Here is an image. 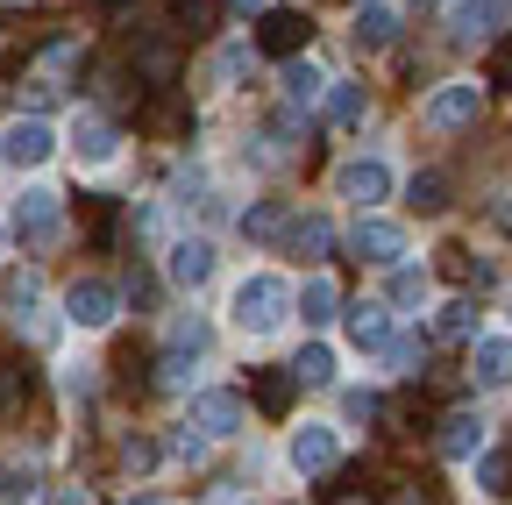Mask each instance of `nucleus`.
Masks as SVG:
<instances>
[{
  "mask_svg": "<svg viewBox=\"0 0 512 505\" xmlns=\"http://www.w3.org/2000/svg\"><path fill=\"white\" fill-rule=\"evenodd\" d=\"M29 399V363L0 356V420H15V406Z\"/></svg>",
  "mask_w": 512,
  "mask_h": 505,
  "instance_id": "b1692460",
  "label": "nucleus"
},
{
  "mask_svg": "<svg viewBox=\"0 0 512 505\" xmlns=\"http://www.w3.org/2000/svg\"><path fill=\"white\" fill-rule=\"evenodd\" d=\"M128 505H171V498H128Z\"/></svg>",
  "mask_w": 512,
  "mask_h": 505,
  "instance_id": "e433bc0d",
  "label": "nucleus"
},
{
  "mask_svg": "<svg viewBox=\"0 0 512 505\" xmlns=\"http://www.w3.org/2000/svg\"><path fill=\"white\" fill-rule=\"evenodd\" d=\"M328 114H335V129H363V114H370V93L356 79H335L328 86Z\"/></svg>",
  "mask_w": 512,
  "mask_h": 505,
  "instance_id": "412c9836",
  "label": "nucleus"
},
{
  "mask_svg": "<svg viewBox=\"0 0 512 505\" xmlns=\"http://www.w3.org/2000/svg\"><path fill=\"white\" fill-rule=\"evenodd\" d=\"M384 363H392V370H399V377H413V370H420V363H427V342H420V335H399V342H392V349H384Z\"/></svg>",
  "mask_w": 512,
  "mask_h": 505,
  "instance_id": "c756f323",
  "label": "nucleus"
},
{
  "mask_svg": "<svg viewBox=\"0 0 512 505\" xmlns=\"http://www.w3.org/2000/svg\"><path fill=\"white\" fill-rule=\"evenodd\" d=\"M0 242H8V228H0Z\"/></svg>",
  "mask_w": 512,
  "mask_h": 505,
  "instance_id": "4c0bfd02",
  "label": "nucleus"
},
{
  "mask_svg": "<svg viewBox=\"0 0 512 505\" xmlns=\"http://www.w3.org/2000/svg\"><path fill=\"white\" fill-rule=\"evenodd\" d=\"M477 484L491 491V498H512V456L498 449V456H477Z\"/></svg>",
  "mask_w": 512,
  "mask_h": 505,
  "instance_id": "cd10ccee",
  "label": "nucleus"
},
{
  "mask_svg": "<svg viewBox=\"0 0 512 505\" xmlns=\"http://www.w3.org/2000/svg\"><path fill=\"white\" fill-rule=\"evenodd\" d=\"M384 292H392V306H427V271H413V264H392V285H384Z\"/></svg>",
  "mask_w": 512,
  "mask_h": 505,
  "instance_id": "a878e982",
  "label": "nucleus"
},
{
  "mask_svg": "<svg viewBox=\"0 0 512 505\" xmlns=\"http://www.w3.org/2000/svg\"><path fill=\"white\" fill-rule=\"evenodd\" d=\"M441 456L448 463H477L484 456V420L477 413H448L441 420Z\"/></svg>",
  "mask_w": 512,
  "mask_h": 505,
  "instance_id": "dca6fc26",
  "label": "nucleus"
},
{
  "mask_svg": "<svg viewBox=\"0 0 512 505\" xmlns=\"http://www.w3.org/2000/svg\"><path fill=\"white\" fill-rule=\"evenodd\" d=\"M292 313H299V292H292L278 271H249V278L235 285V299H228V321H235L242 335H278Z\"/></svg>",
  "mask_w": 512,
  "mask_h": 505,
  "instance_id": "f257e3e1",
  "label": "nucleus"
},
{
  "mask_svg": "<svg viewBox=\"0 0 512 505\" xmlns=\"http://www.w3.org/2000/svg\"><path fill=\"white\" fill-rule=\"evenodd\" d=\"M356 43L363 50H392L399 43V8H392V0H363V8H356Z\"/></svg>",
  "mask_w": 512,
  "mask_h": 505,
  "instance_id": "f3484780",
  "label": "nucleus"
},
{
  "mask_svg": "<svg viewBox=\"0 0 512 505\" xmlns=\"http://www.w3.org/2000/svg\"><path fill=\"white\" fill-rule=\"evenodd\" d=\"M335 185H342V200L377 207V200H392V164H384V157H349Z\"/></svg>",
  "mask_w": 512,
  "mask_h": 505,
  "instance_id": "ddd939ff",
  "label": "nucleus"
},
{
  "mask_svg": "<svg viewBox=\"0 0 512 505\" xmlns=\"http://www.w3.org/2000/svg\"><path fill=\"white\" fill-rule=\"evenodd\" d=\"M299 313H306V328H328L335 313H342V292H335V278H306V285H299Z\"/></svg>",
  "mask_w": 512,
  "mask_h": 505,
  "instance_id": "aec40b11",
  "label": "nucleus"
},
{
  "mask_svg": "<svg viewBox=\"0 0 512 505\" xmlns=\"http://www.w3.org/2000/svg\"><path fill=\"white\" fill-rule=\"evenodd\" d=\"M470 377L477 385H512V335H477L470 342Z\"/></svg>",
  "mask_w": 512,
  "mask_h": 505,
  "instance_id": "4468645a",
  "label": "nucleus"
},
{
  "mask_svg": "<svg viewBox=\"0 0 512 505\" xmlns=\"http://www.w3.org/2000/svg\"><path fill=\"white\" fill-rule=\"evenodd\" d=\"M406 200H413V207H420V214H441V207H448V200H441V178H434V171H427V178H413V185H406Z\"/></svg>",
  "mask_w": 512,
  "mask_h": 505,
  "instance_id": "7c9ffc66",
  "label": "nucleus"
},
{
  "mask_svg": "<svg viewBox=\"0 0 512 505\" xmlns=\"http://www.w3.org/2000/svg\"><path fill=\"white\" fill-rule=\"evenodd\" d=\"M505 22H512L505 0H456V8H448V36L456 43H498Z\"/></svg>",
  "mask_w": 512,
  "mask_h": 505,
  "instance_id": "1a4fd4ad",
  "label": "nucleus"
},
{
  "mask_svg": "<svg viewBox=\"0 0 512 505\" xmlns=\"http://www.w3.org/2000/svg\"><path fill=\"white\" fill-rule=\"evenodd\" d=\"M200 193H207V171H178L171 178V200L178 207H200Z\"/></svg>",
  "mask_w": 512,
  "mask_h": 505,
  "instance_id": "2f4dec72",
  "label": "nucleus"
},
{
  "mask_svg": "<svg viewBox=\"0 0 512 505\" xmlns=\"http://www.w3.org/2000/svg\"><path fill=\"white\" fill-rule=\"evenodd\" d=\"M328 505H377V498H370V491H335Z\"/></svg>",
  "mask_w": 512,
  "mask_h": 505,
  "instance_id": "f704fd0d",
  "label": "nucleus"
},
{
  "mask_svg": "<svg viewBox=\"0 0 512 505\" xmlns=\"http://www.w3.org/2000/svg\"><path fill=\"white\" fill-rule=\"evenodd\" d=\"M43 505H93V498H86V491H79V484H64V491H50V498H43Z\"/></svg>",
  "mask_w": 512,
  "mask_h": 505,
  "instance_id": "72a5a7b5",
  "label": "nucleus"
},
{
  "mask_svg": "<svg viewBox=\"0 0 512 505\" xmlns=\"http://www.w3.org/2000/svg\"><path fill=\"white\" fill-rule=\"evenodd\" d=\"M228 15H264V0H228Z\"/></svg>",
  "mask_w": 512,
  "mask_h": 505,
  "instance_id": "c9c22d12",
  "label": "nucleus"
},
{
  "mask_svg": "<svg viewBox=\"0 0 512 505\" xmlns=\"http://www.w3.org/2000/svg\"><path fill=\"white\" fill-rule=\"evenodd\" d=\"M192 427H200L207 441H235V434L249 427L242 392H192Z\"/></svg>",
  "mask_w": 512,
  "mask_h": 505,
  "instance_id": "6e6552de",
  "label": "nucleus"
},
{
  "mask_svg": "<svg viewBox=\"0 0 512 505\" xmlns=\"http://www.w3.org/2000/svg\"><path fill=\"white\" fill-rule=\"evenodd\" d=\"M207 349H214V328L200 321V313H178L171 321V335H164V385H185L192 377V363H207Z\"/></svg>",
  "mask_w": 512,
  "mask_h": 505,
  "instance_id": "7ed1b4c3",
  "label": "nucleus"
},
{
  "mask_svg": "<svg viewBox=\"0 0 512 505\" xmlns=\"http://www.w3.org/2000/svg\"><path fill=\"white\" fill-rule=\"evenodd\" d=\"M242 235H249V242H278V235H285V207H271V200L249 207V214H242Z\"/></svg>",
  "mask_w": 512,
  "mask_h": 505,
  "instance_id": "bb28decb",
  "label": "nucleus"
},
{
  "mask_svg": "<svg viewBox=\"0 0 512 505\" xmlns=\"http://www.w3.org/2000/svg\"><path fill=\"white\" fill-rule=\"evenodd\" d=\"M349 249L363 264H399L406 257V221H384V214H363L356 228H349Z\"/></svg>",
  "mask_w": 512,
  "mask_h": 505,
  "instance_id": "9d476101",
  "label": "nucleus"
},
{
  "mask_svg": "<svg viewBox=\"0 0 512 505\" xmlns=\"http://www.w3.org/2000/svg\"><path fill=\"white\" fill-rule=\"evenodd\" d=\"M15 235H22L29 249H50V242L64 235V193H50V185H29L22 207H15Z\"/></svg>",
  "mask_w": 512,
  "mask_h": 505,
  "instance_id": "39448f33",
  "label": "nucleus"
},
{
  "mask_svg": "<svg viewBox=\"0 0 512 505\" xmlns=\"http://www.w3.org/2000/svg\"><path fill=\"white\" fill-rule=\"evenodd\" d=\"M313 36V22L299 15V8H278V15H264V29H256V43L264 50H278V57H299V43Z\"/></svg>",
  "mask_w": 512,
  "mask_h": 505,
  "instance_id": "a211bd4d",
  "label": "nucleus"
},
{
  "mask_svg": "<svg viewBox=\"0 0 512 505\" xmlns=\"http://www.w3.org/2000/svg\"><path fill=\"white\" fill-rule=\"evenodd\" d=\"M164 278H171L178 292H200V285L214 278V242H207V235L171 242V249H164Z\"/></svg>",
  "mask_w": 512,
  "mask_h": 505,
  "instance_id": "9b49d317",
  "label": "nucleus"
},
{
  "mask_svg": "<svg viewBox=\"0 0 512 505\" xmlns=\"http://www.w3.org/2000/svg\"><path fill=\"white\" fill-rule=\"evenodd\" d=\"M434 335H441V342H477V306H470V299H448V306L434 313Z\"/></svg>",
  "mask_w": 512,
  "mask_h": 505,
  "instance_id": "5701e85b",
  "label": "nucleus"
},
{
  "mask_svg": "<svg viewBox=\"0 0 512 505\" xmlns=\"http://www.w3.org/2000/svg\"><path fill=\"white\" fill-rule=\"evenodd\" d=\"M399 335H392V313L384 306H349V349H363V356H384Z\"/></svg>",
  "mask_w": 512,
  "mask_h": 505,
  "instance_id": "2eb2a0df",
  "label": "nucleus"
},
{
  "mask_svg": "<svg viewBox=\"0 0 512 505\" xmlns=\"http://www.w3.org/2000/svg\"><path fill=\"white\" fill-rule=\"evenodd\" d=\"M185 121H192V114H185L178 100H150V107H143V129H157V136H185Z\"/></svg>",
  "mask_w": 512,
  "mask_h": 505,
  "instance_id": "c85d7f7f",
  "label": "nucleus"
},
{
  "mask_svg": "<svg viewBox=\"0 0 512 505\" xmlns=\"http://www.w3.org/2000/svg\"><path fill=\"white\" fill-rule=\"evenodd\" d=\"M328 86H335V79L320 72L313 57H292V65H285V100H292V107H313V100L328 93Z\"/></svg>",
  "mask_w": 512,
  "mask_h": 505,
  "instance_id": "6ab92c4d",
  "label": "nucleus"
},
{
  "mask_svg": "<svg viewBox=\"0 0 512 505\" xmlns=\"http://www.w3.org/2000/svg\"><path fill=\"white\" fill-rule=\"evenodd\" d=\"M114 313H121V292L107 285V278H72L64 285V321L72 328H114Z\"/></svg>",
  "mask_w": 512,
  "mask_h": 505,
  "instance_id": "20e7f679",
  "label": "nucleus"
},
{
  "mask_svg": "<svg viewBox=\"0 0 512 505\" xmlns=\"http://www.w3.org/2000/svg\"><path fill=\"white\" fill-rule=\"evenodd\" d=\"M292 242L306 249V257H320V249H328L335 235H328V221H299V228H292Z\"/></svg>",
  "mask_w": 512,
  "mask_h": 505,
  "instance_id": "473e14b6",
  "label": "nucleus"
},
{
  "mask_svg": "<svg viewBox=\"0 0 512 505\" xmlns=\"http://www.w3.org/2000/svg\"><path fill=\"white\" fill-rule=\"evenodd\" d=\"M285 456H292L299 477H328V470L342 463V434H335L328 420H306V427L292 434V449H285Z\"/></svg>",
  "mask_w": 512,
  "mask_h": 505,
  "instance_id": "0eeeda50",
  "label": "nucleus"
},
{
  "mask_svg": "<svg viewBox=\"0 0 512 505\" xmlns=\"http://www.w3.org/2000/svg\"><path fill=\"white\" fill-rule=\"evenodd\" d=\"M477 107H484V86H477V79H448V86H434V93L420 100V129H427V136H456V129H470V121H477Z\"/></svg>",
  "mask_w": 512,
  "mask_h": 505,
  "instance_id": "f03ea898",
  "label": "nucleus"
},
{
  "mask_svg": "<svg viewBox=\"0 0 512 505\" xmlns=\"http://www.w3.org/2000/svg\"><path fill=\"white\" fill-rule=\"evenodd\" d=\"M292 370H299V385H328V377H335V349L328 342H306L292 356Z\"/></svg>",
  "mask_w": 512,
  "mask_h": 505,
  "instance_id": "393cba45",
  "label": "nucleus"
},
{
  "mask_svg": "<svg viewBox=\"0 0 512 505\" xmlns=\"http://www.w3.org/2000/svg\"><path fill=\"white\" fill-rule=\"evenodd\" d=\"M0 157L22 164V171H36V164L57 157V129H50L43 114H15V121H8V136H0Z\"/></svg>",
  "mask_w": 512,
  "mask_h": 505,
  "instance_id": "423d86ee",
  "label": "nucleus"
},
{
  "mask_svg": "<svg viewBox=\"0 0 512 505\" xmlns=\"http://www.w3.org/2000/svg\"><path fill=\"white\" fill-rule=\"evenodd\" d=\"M64 143H72V157H79V164H93V171H107V164L121 157V136H114V121H100V114H72Z\"/></svg>",
  "mask_w": 512,
  "mask_h": 505,
  "instance_id": "f8f14e48",
  "label": "nucleus"
},
{
  "mask_svg": "<svg viewBox=\"0 0 512 505\" xmlns=\"http://www.w3.org/2000/svg\"><path fill=\"white\" fill-rule=\"evenodd\" d=\"M249 385H256V399H264V413H285L292 392H299V370H249Z\"/></svg>",
  "mask_w": 512,
  "mask_h": 505,
  "instance_id": "4be33fe9",
  "label": "nucleus"
}]
</instances>
